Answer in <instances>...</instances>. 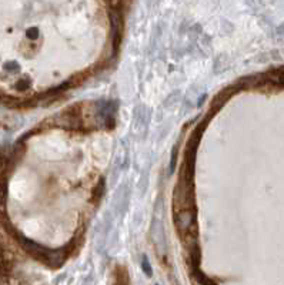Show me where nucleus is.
Segmentation results:
<instances>
[{"mask_svg": "<svg viewBox=\"0 0 284 285\" xmlns=\"http://www.w3.org/2000/svg\"><path fill=\"white\" fill-rule=\"evenodd\" d=\"M277 83H284V70H282V72H278V74L274 78Z\"/></svg>", "mask_w": 284, "mask_h": 285, "instance_id": "f257e3e1", "label": "nucleus"}, {"mask_svg": "<svg viewBox=\"0 0 284 285\" xmlns=\"http://www.w3.org/2000/svg\"><path fill=\"white\" fill-rule=\"evenodd\" d=\"M28 38H38V30H36V28H30L29 32H28Z\"/></svg>", "mask_w": 284, "mask_h": 285, "instance_id": "f03ea898", "label": "nucleus"}]
</instances>
